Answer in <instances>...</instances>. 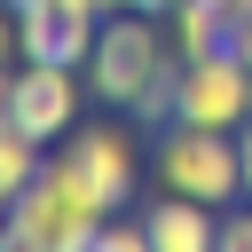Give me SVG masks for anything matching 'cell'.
<instances>
[{
    "label": "cell",
    "instance_id": "obj_15",
    "mask_svg": "<svg viewBox=\"0 0 252 252\" xmlns=\"http://www.w3.org/2000/svg\"><path fill=\"white\" fill-rule=\"evenodd\" d=\"M213 16H220V24L236 32V24H252V0H213Z\"/></svg>",
    "mask_w": 252,
    "mask_h": 252
},
{
    "label": "cell",
    "instance_id": "obj_11",
    "mask_svg": "<svg viewBox=\"0 0 252 252\" xmlns=\"http://www.w3.org/2000/svg\"><path fill=\"white\" fill-rule=\"evenodd\" d=\"M94 252H150V220L142 213H110L102 236H94Z\"/></svg>",
    "mask_w": 252,
    "mask_h": 252
},
{
    "label": "cell",
    "instance_id": "obj_17",
    "mask_svg": "<svg viewBox=\"0 0 252 252\" xmlns=\"http://www.w3.org/2000/svg\"><path fill=\"white\" fill-rule=\"evenodd\" d=\"M8 102H16V63H0V126H8Z\"/></svg>",
    "mask_w": 252,
    "mask_h": 252
},
{
    "label": "cell",
    "instance_id": "obj_19",
    "mask_svg": "<svg viewBox=\"0 0 252 252\" xmlns=\"http://www.w3.org/2000/svg\"><path fill=\"white\" fill-rule=\"evenodd\" d=\"M134 8H142V16H165V8H173V0H134Z\"/></svg>",
    "mask_w": 252,
    "mask_h": 252
},
{
    "label": "cell",
    "instance_id": "obj_12",
    "mask_svg": "<svg viewBox=\"0 0 252 252\" xmlns=\"http://www.w3.org/2000/svg\"><path fill=\"white\" fill-rule=\"evenodd\" d=\"M173 71H181V63H173ZM173 71H158V79L134 94V118H173Z\"/></svg>",
    "mask_w": 252,
    "mask_h": 252
},
{
    "label": "cell",
    "instance_id": "obj_10",
    "mask_svg": "<svg viewBox=\"0 0 252 252\" xmlns=\"http://www.w3.org/2000/svg\"><path fill=\"white\" fill-rule=\"evenodd\" d=\"M39 165H47V142H32V134L8 118V126H0V220H8V205L24 197V181H32Z\"/></svg>",
    "mask_w": 252,
    "mask_h": 252
},
{
    "label": "cell",
    "instance_id": "obj_18",
    "mask_svg": "<svg viewBox=\"0 0 252 252\" xmlns=\"http://www.w3.org/2000/svg\"><path fill=\"white\" fill-rule=\"evenodd\" d=\"M228 47H236V55L252 63V24H236V32H228Z\"/></svg>",
    "mask_w": 252,
    "mask_h": 252
},
{
    "label": "cell",
    "instance_id": "obj_8",
    "mask_svg": "<svg viewBox=\"0 0 252 252\" xmlns=\"http://www.w3.org/2000/svg\"><path fill=\"white\" fill-rule=\"evenodd\" d=\"M142 220H150V252H213L220 244V213L197 197H173V189H158L142 205Z\"/></svg>",
    "mask_w": 252,
    "mask_h": 252
},
{
    "label": "cell",
    "instance_id": "obj_5",
    "mask_svg": "<svg viewBox=\"0 0 252 252\" xmlns=\"http://www.w3.org/2000/svg\"><path fill=\"white\" fill-rule=\"evenodd\" d=\"M8 118L32 134V142H63L79 126V71L71 63H16V102Z\"/></svg>",
    "mask_w": 252,
    "mask_h": 252
},
{
    "label": "cell",
    "instance_id": "obj_6",
    "mask_svg": "<svg viewBox=\"0 0 252 252\" xmlns=\"http://www.w3.org/2000/svg\"><path fill=\"white\" fill-rule=\"evenodd\" d=\"M16 32H24L16 63H87L102 39V16L63 8V0H32V8H16Z\"/></svg>",
    "mask_w": 252,
    "mask_h": 252
},
{
    "label": "cell",
    "instance_id": "obj_7",
    "mask_svg": "<svg viewBox=\"0 0 252 252\" xmlns=\"http://www.w3.org/2000/svg\"><path fill=\"white\" fill-rule=\"evenodd\" d=\"M63 150L79 158V173L94 181V197H102L110 213L134 197V173H142V158H134V134H126V126H71V134H63Z\"/></svg>",
    "mask_w": 252,
    "mask_h": 252
},
{
    "label": "cell",
    "instance_id": "obj_16",
    "mask_svg": "<svg viewBox=\"0 0 252 252\" xmlns=\"http://www.w3.org/2000/svg\"><path fill=\"white\" fill-rule=\"evenodd\" d=\"M236 158H244V189H252V118L236 126Z\"/></svg>",
    "mask_w": 252,
    "mask_h": 252
},
{
    "label": "cell",
    "instance_id": "obj_4",
    "mask_svg": "<svg viewBox=\"0 0 252 252\" xmlns=\"http://www.w3.org/2000/svg\"><path fill=\"white\" fill-rule=\"evenodd\" d=\"M173 118H189V126H244L252 118V63L228 39L213 55H181V71H173Z\"/></svg>",
    "mask_w": 252,
    "mask_h": 252
},
{
    "label": "cell",
    "instance_id": "obj_14",
    "mask_svg": "<svg viewBox=\"0 0 252 252\" xmlns=\"http://www.w3.org/2000/svg\"><path fill=\"white\" fill-rule=\"evenodd\" d=\"M16 55H24V32H16V8L0 0V63H16Z\"/></svg>",
    "mask_w": 252,
    "mask_h": 252
},
{
    "label": "cell",
    "instance_id": "obj_1",
    "mask_svg": "<svg viewBox=\"0 0 252 252\" xmlns=\"http://www.w3.org/2000/svg\"><path fill=\"white\" fill-rule=\"evenodd\" d=\"M102 220H110V205L94 197V181L79 173V158L55 150V158L24 181V197L8 205L0 244H8V252H94Z\"/></svg>",
    "mask_w": 252,
    "mask_h": 252
},
{
    "label": "cell",
    "instance_id": "obj_13",
    "mask_svg": "<svg viewBox=\"0 0 252 252\" xmlns=\"http://www.w3.org/2000/svg\"><path fill=\"white\" fill-rule=\"evenodd\" d=\"M220 252H252V213H244V205L220 213Z\"/></svg>",
    "mask_w": 252,
    "mask_h": 252
},
{
    "label": "cell",
    "instance_id": "obj_2",
    "mask_svg": "<svg viewBox=\"0 0 252 252\" xmlns=\"http://www.w3.org/2000/svg\"><path fill=\"white\" fill-rule=\"evenodd\" d=\"M158 189H173V197H197V205H244L252 189H244V158H236V134L228 126H189V118H173L165 126V142H158Z\"/></svg>",
    "mask_w": 252,
    "mask_h": 252
},
{
    "label": "cell",
    "instance_id": "obj_20",
    "mask_svg": "<svg viewBox=\"0 0 252 252\" xmlns=\"http://www.w3.org/2000/svg\"><path fill=\"white\" fill-rule=\"evenodd\" d=\"M8 8H32V0H8Z\"/></svg>",
    "mask_w": 252,
    "mask_h": 252
},
{
    "label": "cell",
    "instance_id": "obj_9",
    "mask_svg": "<svg viewBox=\"0 0 252 252\" xmlns=\"http://www.w3.org/2000/svg\"><path fill=\"white\" fill-rule=\"evenodd\" d=\"M165 39H173V55H213L228 39V24L213 16V0H173L165 8Z\"/></svg>",
    "mask_w": 252,
    "mask_h": 252
},
{
    "label": "cell",
    "instance_id": "obj_3",
    "mask_svg": "<svg viewBox=\"0 0 252 252\" xmlns=\"http://www.w3.org/2000/svg\"><path fill=\"white\" fill-rule=\"evenodd\" d=\"M173 63H181V55H173V39H165V16L118 8V16H102V39H94V55H87V87H94L102 102L134 110V94H142L158 71H173Z\"/></svg>",
    "mask_w": 252,
    "mask_h": 252
}]
</instances>
